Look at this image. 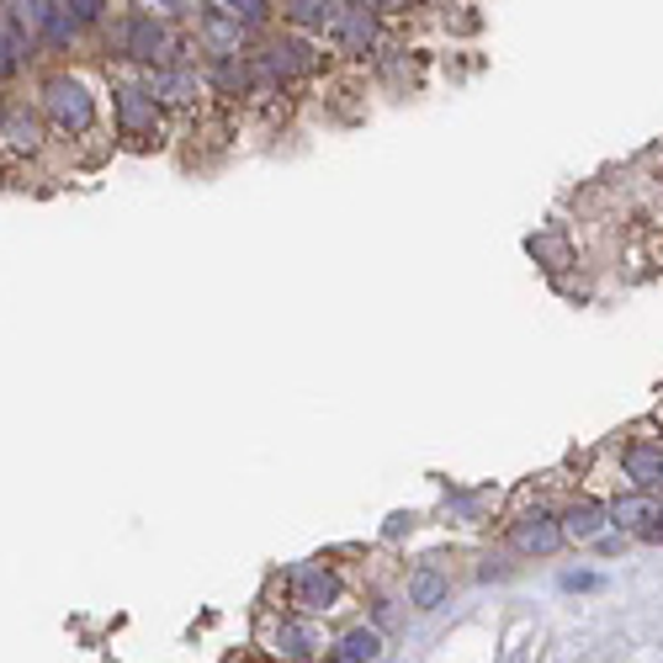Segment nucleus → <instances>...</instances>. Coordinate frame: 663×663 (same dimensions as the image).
<instances>
[{
    "instance_id": "0eeeda50",
    "label": "nucleus",
    "mask_w": 663,
    "mask_h": 663,
    "mask_svg": "<svg viewBox=\"0 0 663 663\" xmlns=\"http://www.w3.org/2000/svg\"><path fill=\"white\" fill-rule=\"evenodd\" d=\"M330 32L340 38L345 53H366L372 38H378V11H372V6H340V17H334Z\"/></svg>"
},
{
    "instance_id": "423d86ee",
    "label": "nucleus",
    "mask_w": 663,
    "mask_h": 663,
    "mask_svg": "<svg viewBox=\"0 0 663 663\" xmlns=\"http://www.w3.org/2000/svg\"><path fill=\"white\" fill-rule=\"evenodd\" d=\"M118 48L122 53H128V59H143V64H149V59H160V53H165L170 48V38H165V27L154 22V17H128V22L118 27Z\"/></svg>"
},
{
    "instance_id": "f03ea898",
    "label": "nucleus",
    "mask_w": 663,
    "mask_h": 663,
    "mask_svg": "<svg viewBox=\"0 0 663 663\" xmlns=\"http://www.w3.org/2000/svg\"><path fill=\"white\" fill-rule=\"evenodd\" d=\"M287 584H292V605H303V611H330L340 600V579L330 569H319V563H292Z\"/></svg>"
},
{
    "instance_id": "ddd939ff",
    "label": "nucleus",
    "mask_w": 663,
    "mask_h": 663,
    "mask_svg": "<svg viewBox=\"0 0 663 663\" xmlns=\"http://www.w3.org/2000/svg\"><path fill=\"white\" fill-rule=\"evenodd\" d=\"M154 101H191L197 96V74L191 70H154V80L143 86Z\"/></svg>"
},
{
    "instance_id": "aec40b11",
    "label": "nucleus",
    "mask_w": 663,
    "mask_h": 663,
    "mask_svg": "<svg viewBox=\"0 0 663 663\" xmlns=\"http://www.w3.org/2000/svg\"><path fill=\"white\" fill-rule=\"evenodd\" d=\"M563 590H600V573H563Z\"/></svg>"
},
{
    "instance_id": "2eb2a0df",
    "label": "nucleus",
    "mask_w": 663,
    "mask_h": 663,
    "mask_svg": "<svg viewBox=\"0 0 663 663\" xmlns=\"http://www.w3.org/2000/svg\"><path fill=\"white\" fill-rule=\"evenodd\" d=\"M287 17H292L298 27H334L340 6H330V0H292V6H287Z\"/></svg>"
},
{
    "instance_id": "f8f14e48",
    "label": "nucleus",
    "mask_w": 663,
    "mask_h": 663,
    "mask_svg": "<svg viewBox=\"0 0 663 663\" xmlns=\"http://www.w3.org/2000/svg\"><path fill=\"white\" fill-rule=\"evenodd\" d=\"M378 659H382V637L366 632V626H355V632H345L334 642V663H378Z\"/></svg>"
},
{
    "instance_id": "dca6fc26",
    "label": "nucleus",
    "mask_w": 663,
    "mask_h": 663,
    "mask_svg": "<svg viewBox=\"0 0 663 663\" xmlns=\"http://www.w3.org/2000/svg\"><path fill=\"white\" fill-rule=\"evenodd\" d=\"M0 133H6L11 149H38V122L27 118V112H6V118H0Z\"/></svg>"
},
{
    "instance_id": "6e6552de",
    "label": "nucleus",
    "mask_w": 663,
    "mask_h": 663,
    "mask_svg": "<svg viewBox=\"0 0 663 663\" xmlns=\"http://www.w3.org/2000/svg\"><path fill=\"white\" fill-rule=\"evenodd\" d=\"M261 70H265V74H282V80H292V74H313V70H319V59H313V48H309V43L287 38V43L265 48Z\"/></svg>"
},
{
    "instance_id": "7ed1b4c3",
    "label": "nucleus",
    "mask_w": 663,
    "mask_h": 663,
    "mask_svg": "<svg viewBox=\"0 0 663 663\" xmlns=\"http://www.w3.org/2000/svg\"><path fill=\"white\" fill-rule=\"evenodd\" d=\"M118 122L133 143H149L160 133V101L143 86H118Z\"/></svg>"
},
{
    "instance_id": "9b49d317",
    "label": "nucleus",
    "mask_w": 663,
    "mask_h": 663,
    "mask_svg": "<svg viewBox=\"0 0 663 663\" xmlns=\"http://www.w3.org/2000/svg\"><path fill=\"white\" fill-rule=\"evenodd\" d=\"M446 594H451V584H446V573L441 569H420L409 579V605H414V611H441Z\"/></svg>"
},
{
    "instance_id": "1a4fd4ad",
    "label": "nucleus",
    "mask_w": 663,
    "mask_h": 663,
    "mask_svg": "<svg viewBox=\"0 0 663 663\" xmlns=\"http://www.w3.org/2000/svg\"><path fill=\"white\" fill-rule=\"evenodd\" d=\"M626 478L637 483L642 494H647V489H659V483H663V446H653V441L626 446Z\"/></svg>"
},
{
    "instance_id": "6ab92c4d",
    "label": "nucleus",
    "mask_w": 663,
    "mask_h": 663,
    "mask_svg": "<svg viewBox=\"0 0 663 663\" xmlns=\"http://www.w3.org/2000/svg\"><path fill=\"white\" fill-rule=\"evenodd\" d=\"M107 6L101 0H70V17H74V27H86V22H96Z\"/></svg>"
},
{
    "instance_id": "20e7f679",
    "label": "nucleus",
    "mask_w": 663,
    "mask_h": 663,
    "mask_svg": "<svg viewBox=\"0 0 663 663\" xmlns=\"http://www.w3.org/2000/svg\"><path fill=\"white\" fill-rule=\"evenodd\" d=\"M563 542H569V536H563V521H552L546 510H531V515H521V521L510 525V546L525 552V557H552Z\"/></svg>"
},
{
    "instance_id": "39448f33",
    "label": "nucleus",
    "mask_w": 663,
    "mask_h": 663,
    "mask_svg": "<svg viewBox=\"0 0 663 663\" xmlns=\"http://www.w3.org/2000/svg\"><path fill=\"white\" fill-rule=\"evenodd\" d=\"M611 521H616L621 531L642 536V542H663V504H653L647 494L616 499V504H611Z\"/></svg>"
},
{
    "instance_id": "4468645a",
    "label": "nucleus",
    "mask_w": 663,
    "mask_h": 663,
    "mask_svg": "<svg viewBox=\"0 0 663 663\" xmlns=\"http://www.w3.org/2000/svg\"><path fill=\"white\" fill-rule=\"evenodd\" d=\"M313 647H319V642H313V632L309 626H303V621H282V626H277V653H282V659H309Z\"/></svg>"
},
{
    "instance_id": "9d476101",
    "label": "nucleus",
    "mask_w": 663,
    "mask_h": 663,
    "mask_svg": "<svg viewBox=\"0 0 663 663\" xmlns=\"http://www.w3.org/2000/svg\"><path fill=\"white\" fill-rule=\"evenodd\" d=\"M605 515H611V510H600L594 499H573L569 515H563V536H569V542H594L600 525H605Z\"/></svg>"
},
{
    "instance_id": "f257e3e1",
    "label": "nucleus",
    "mask_w": 663,
    "mask_h": 663,
    "mask_svg": "<svg viewBox=\"0 0 663 663\" xmlns=\"http://www.w3.org/2000/svg\"><path fill=\"white\" fill-rule=\"evenodd\" d=\"M43 107H48V118L59 122L64 133H91L96 101H91V91H86L80 80H70V74H53V80L43 86Z\"/></svg>"
},
{
    "instance_id": "f3484780",
    "label": "nucleus",
    "mask_w": 663,
    "mask_h": 663,
    "mask_svg": "<svg viewBox=\"0 0 663 663\" xmlns=\"http://www.w3.org/2000/svg\"><path fill=\"white\" fill-rule=\"evenodd\" d=\"M22 32H17V17H0V74L17 70V59H22Z\"/></svg>"
},
{
    "instance_id": "a211bd4d",
    "label": "nucleus",
    "mask_w": 663,
    "mask_h": 663,
    "mask_svg": "<svg viewBox=\"0 0 663 663\" xmlns=\"http://www.w3.org/2000/svg\"><path fill=\"white\" fill-rule=\"evenodd\" d=\"M223 11H229L239 27H261L265 17H271V6H265V0H239V6H223Z\"/></svg>"
}]
</instances>
